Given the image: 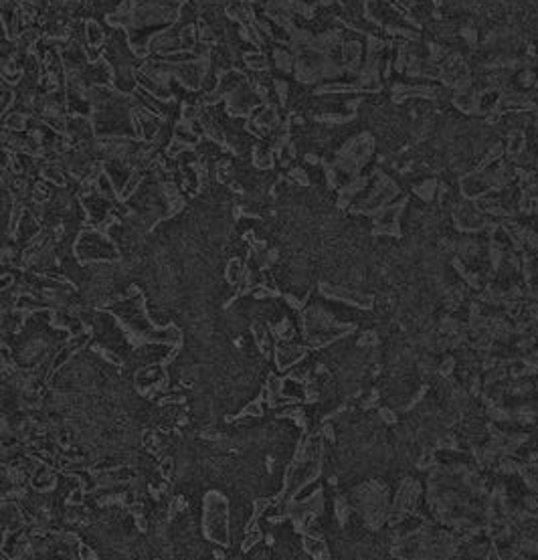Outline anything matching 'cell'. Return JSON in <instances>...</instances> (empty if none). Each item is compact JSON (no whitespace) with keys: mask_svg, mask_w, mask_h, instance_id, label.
Instances as JSON below:
<instances>
[{"mask_svg":"<svg viewBox=\"0 0 538 560\" xmlns=\"http://www.w3.org/2000/svg\"><path fill=\"white\" fill-rule=\"evenodd\" d=\"M13 97H15V93H13L11 89H5V91H3V110H7V108L13 104Z\"/></svg>","mask_w":538,"mask_h":560,"instance_id":"cell-9","label":"cell"},{"mask_svg":"<svg viewBox=\"0 0 538 560\" xmlns=\"http://www.w3.org/2000/svg\"><path fill=\"white\" fill-rule=\"evenodd\" d=\"M172 469H174V461L170 459V457H166V459L162 461V465H160V473H162V477H164V479H168V477H170V473H172Z\"/></svg>","mask_w":538,"mask_h":560,"instance_id":"cell-7","label":"cell"},{"mask_svg":"<svg viewBox=\"0 0 538 560\" xmlns=\"http://www.w3.org/2000/svg\"><path fill=\"white\" fill-rule=\"evenodd\" d=\"M85 39H87V43L89 45H93V47H100L102 43H104V33H102V27L97 25V23H87V27H85Z\"/></svg>","mask_w":538,"mask_h":560,"instance_id":"cell-2","label":"cell"},{"mask_svg":"<svg viewBox=\"0 0 538 560\" xmlns=\"http://www.w3.org/2000/svg\"><path fill=\"white\" fill-rule=\"evenodd\" d=\"M77 257L81 261H110L116 257V247L100 233H83L77 241Z\"/></svg>","mask_w":538,"mask_h":560,"instance_id":"cell-1","label":"cell"},{"mask_svg":"<svg viewBox=\"0 0 538 560\" xmlns=\"http://www.w3.org/2000/svg\"><path fill=\"white\" fill-rule=\"evenodd\" d=\"M67 503L69 505H79V503H83V489H73L71 493H69V497H67Z\"/></svg>","mask_w":538,"mask_h":560,"instance_id":"cell-6","label":"cell"},{"mask_svg":"<svg viewBox=\"0 0 538 560\" xmlns=\"http://www.w3.org/2000/svg\"><path fill=\"white\" fill-rule=\"evenodd\" d=\"M79 560H95V554H93V550L87 544L79 546Z\"/></svg>","mask_w":538,"mask_h":560,"instance_id":"cell-8","label":"cell"},{"mask_svg":"<svg viewBox=\"0 0 538 560\" xmlns=\"http://www.w3.org/2000/svg\"><path fill=\"white\" fill-rule=\"evenodd\" d=\"M245 61L249 63V67H251V69H257V71L265 69V65H267V59H265L261 53H251V55H247V57H245Z\"/></svg>","mask_w":538,"mask_h":560,"instance_id":"cell-4","label":"cell"},{"mask_svg":"<svg viewBox=\"0 0 538 560\" xmlns=\"http://www.w3.org/2000/svg\"><path fill=\"white\" fill-rule=\"evenodd\" d=\"M241 275H243V265H241L239 259H233V261L229 263V267H227V279H229L231 283H237V281L241 279Z\"/></svg>","mask_w":538,"mask_h":560,"instance_id":"cell-3","label":"cell"},{"mask_svg":"<svg viewBox=\"0 0 538 560\" xmlns=\"http://www.w3.org/2000/svg\"><path fill=\"white\" fill-rule=\"evenodd\" d=\"M243 415L245 417H259L261 415V404L259 402H249L245 409H243Z\"/></svg>","mask_w":538,"mask_h":560,"instance_id":"cell-5","label":"cell"}]
</instances>
